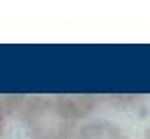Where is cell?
Listing matches in <instances>:
<instances>
[{
	"mask_svg": "<svg viewBox=\"0 0 150 139\" xmlns=\"http://www.w3.org/2000/svg\"><path fill=\"white\" fill-rule=\"evenodd\" d=\"M4 106L8 114H17L23 121L31 139H75L77 135L79 123L65 112L59 95H11L4 98Z\"/></svg>",
	"mask_w": 150,
	"mask_h": 139,
	"instance_id": "obj_1",
	"label": "cell"
},
{
	"mask_svg": "<svg viewBox=\"0 0 150 139\" xmlns=\"http://www.w3.org/2000/svg\"><path fill=\"white\" fill-rule=\"evenodd\" d=\"M75 139H129L127 133L106 118H92L79 125Z\"/></svg>",
	"mask_w": 150,
	"mask_h": 139,
	"instance_id": "obj_2",
	"label": "cell"
},
{
	"mask_svg": "<svg viewBox=\"0 0 150 139\" xmlns=\"http://www.w3.org/2000/svg\"><path fill=\"white\" fill-rule=\"evenodd\" d=\"M6 116H8V112H6V106H4V98H0V137H2V133H4Z\"/></svg>",
	"mask_w": 150,
	"mask_h": 139,
	"instance_id": "obj_3",
	"label": "cell"
},
{
	"mask_svg": "<svg viewBox=\"0 0 150 139\" xmlns=\"http://www.w3.org/2000/svg\"><path fill=\"white\" fill-rule=\"evenodd\" d=\"M142 139H150V127L144 131V137H142Z\"/></svg>",
	"mask_w": 150,
	"mask_h": 139,
	"instance_id": "obj_4",
	"label": "cell"
}]
</instances>
